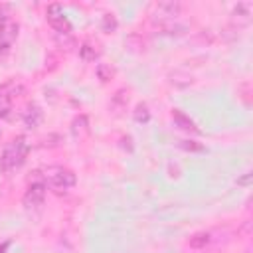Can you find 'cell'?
Listing matches in <instances>:
<instances>
[{"label":"cell","mask_w":253,"mask_h":253,"mask_svg":"<svg viewBox=\"0 0 253 253\" xmlns=\"http://www.w3.org/2000/svg\"><path fill=\"white\" fill-rule=\"evenodd\" d=\"M117 28H119V22H117L115 14H103V18H101V30L105 34H113V32H117Z\"/></svg>","instance_id":"9a60e30c"},{"label":"cell","mask_w":253,"mask_h":253,"mask_svg":"<svg viewBox=\"0 0 253 253\" xmlns=\"http://www.w3.org/2000/svg\"><path fill=\"white\" fill-rule=\"evenodd\" d=\"M79 55H81L83 61H95V59L101 55V49H99L97 42L87 40V42H83V43L79 45Z\"/></svg>","instance_id":"8fae6325"},{"label":"cell","mask_w":253,"mask_h":253,"mask_svg":"<svg viewBox=\"0 0 253 253\" xmlns=\"http://www.w3.org/2000/svg\"><path fill=\"white\" fill-rule=\"evenodd\" d=\"M172 121H174V125L180 130H186V132H192V134H200V128L196 126V123L186 113H182L180 109H174L172 111Z\"/></svg>","instance_id":"9c48e42d"},{"label":"cell","mask_w":253,"mask_h":253,"mask_svg":"<svg viewBox=\"0 0 253 253\" xmlns=\"http://www.w3.org/2000/svg\"><path fill=\"white\" fill-rule=\"evenodd\" d=\"M28 152H30V144H28L26 136L12 138L4 146V150H2V156H0V172L2 174H10V172L18 170L26 162Z\"/></svg>","instance_id":"6da1fadb"},{"label":"cell","mask_w":253,"mask_h":253,"mask_svg":"<svg viewBox=\"0 0 253 253\" xmlns=\"http://www.w3.org/2000/svg\"><path fill=\"white\" fill-rule=\"evenodd\" d=\"M10 53V43H0V59H4Z\"/></svg>","instance_id":"7402d4cb"},{"label":"cell","mask_w":253,"mask_h":253,"mask_svg":"<svg viewBox=\"0 0 253 253\" xmlns=\"http://www.w3.org/2000/svg\"><path fill=\"white\" fill-rule=\"evenodd\" d=\"M235 184L241 186V188H249V186L253 184V172H245V174H241V176L235 180Z\"/></svg>","instance_id":"ffe728a7"},{"label":"cell","mask_w":253,"mask_h":253,"mask_svg":"<svg viewBox=\"0 0 253 253\" xmlns=\"http://www.w3.org/2000/svg\"><path fill=\"white\" fill-rule=\"evenodd\" d=\"M180 12H182V4L176 2V0H170V2H158V4L154 6L152 16H154V20H158V24L162 26V24H166V22H174L176 16H180Z\"/></svg>","instance_id":"5b68a950"},{"label":"cell","mask_w":253,"mask_h":253,"mask_svg":"<svg viewBox=\"0 0 253 253\" xmlns=\"http://www.w3.org/2000/svg\"><path fill=\"white\" fill-rule=\"evenodd\" d=\"M0 136H2V128H0Z\"/></svg>","instance_id":"cb8c5ba5"},{"label":"cell","mask_w":253,"mask_h":253,"mask_svg":"<svg viewBox=\"0 0 253 253\" xmlns=\"http://www.w3.org/2000/svg\"><path fill=\"white\" fill-rule=\"evenodd\" d=\"M231 16H233V24L237 28H243L251 22V4L249 2H241L237 4L233 10H231Z\"/></svg>","instance_id":"30bf717a"},{"label":"cell","mask_w":253,"mask_h":253,"mask_svg":"<svg viewBox=\"0 0 253 253\" xmlns=\"http://www.w3.org/2000/svg\"><path fill=\"white\" fill-rule=\"evenodd\" d=\"M113 73H115V71H113L111 65H107V63H99V65H97V77H99L103 83H107V81L113 77Z\"/></svg>","instance_id":"ac0fdd59"},{"label":"cell","mask_w":253,"mask_h":253,"mask_svg":"<svg viewBox=\"0 0 253 253\" xmlns=\"http://www.w3.org/2000/svg\"><path fill=\"white\" fill-rule=\"evenodd\" d=\"M42 176H43L45 186L49 184L55 190H69L77 182L75 172L69 170V168H63V166H45L42 170Z\"/></svg>","instance_id":"7a4b0ae2"},{"label":"cell","mask_w":253,"mask_h":253,"mask_svg":"<svg viewBox=\"0 0 253 253\" xmlns=\"http://www.w3.org/2000/svg\"><path fill=\"white\" fill-rule=\"evenodd\" d=\"M121 146L132 150V138H130V136H123V138H121Z\"/></svg>","instance_id":"44dd1931"},{"label":"cell","mask_w":253,"mask_h":253,"mask_svg":"<svg viewBox=\"0 0 253 253\" xmlns=\"http://www.w3.org/2000/svg\"><path fill=\"white\" fill-rule=\"evenodd\" d=\"M22 87H16L14 81H8V83L0 85V117H8L10 115V111H12V97Z\"/></svg>","instance_id":"8992f818"},{"label":"cell","mask_w":253,"mask_h":253,"mask_svg":"<svg viewBox=\"0 0 253 253\" xmlns=\"http://www.w3.org/2000/svg\"><path fill=\"white\" fill-rule=\"evenodd\" d=\"M55 42H57L61 47H65V49H69V47H73V45H75V42H73L71 34H55Z\"/></svg>","instance_id":"d6986e66"},{"label":"cell","mask_w":253,"mask_h":253,"mask_svg":"<svg viewBox=\"0 0 253 253\" xmlns=\"http://www.w3.org/2000/svg\"><path fill=\"white\" fill-rule=\"evenodd\" d=\"M45 182H30L24 194V206L28 210H40L45 202Z\"/></svg>","instance_id":"277c9868"},{"label":"cell","mask_w":253,"mask_h":253,"mask_svg":"<svg viewBox=\"0 0 253 253\" xmlns=\"http://www.w3.org/2000/svg\"><path fill=\"white\" fill-rule=\"evenodd\" d=\"M45 20L53 28L55 34H71V22L65 18L61 4H49L45 8Z\"/></svg>","instance_id":"3957f363"},{"label":"cell","mask_w":253,"mask_h":253,"mask_svg":"<svg viewBox=\"0 0 253 253\" xmlns=\"http://www.w3.org/2000/svg\"><path fill=\"white\" fill-rule=\"evenodd\" d=\"M132 119L136 121V123H148L150 121V111H148V105L146 103H138L136 107H134V111H132Z\"/></svg>","instance_id":"5bb4252c"},{"label":"cell","mask_w":253,"mask_h":253,"mask_svg":"<svg viewBox=\"0 0 253 253\" xmlns=\"http://www.w3.org/2000/svg\"><path fill=\"white\" fill-rule=\"evenodd\" d=\"M42 119H43V111H42V107L36 105V103H30V105L24 109V113H22V121H24V125H26L28 128H38V126L42 125Z\"/></svg>","instance_id":"ba28073f"},{"label":"cell","mask_w":253,"mask_h":253,"mask_svg":"<svg viewBox=\"0 0 253 253\" xmlns=\"http://www.w3.org/2000/svg\"><path fill=\"white\" fill-rule=\"evenodd\" d=\"M71 132H73V136L79 138V140L89 134V119H87V115H77V117L73 119V123H71Z\"/></svg>","instance_id":"7c38bea8"},{"label":"cell","mask_w":253,"mask_h":253,"mask_svg":"<svg viewBox=\"0 0 253 253\" xmlns=\"http://www.w3.org/2000/svg\"><path fill=\"white\" fill-rule=\"evenodd\" d=\"M178 146L186 152H204V144L202 142H196V140H178Z\"/></svg>","instance_id":"e0dca14e"},{"label":"cell","mask_w":253,"mask_h":253,"mask_svg":"<svg viewBox=\"0 0 253 253\" xmlns=\"http://www.w3.org/2000/svg\"><path fill=\"white\" fill-rule=\"evenodd\" d=\"M210 241H211L210 233H208V231H200V233H194V235L190 237L188 245H190L192 249H204V247H206Z\"/></svg>","instance_id":"4fadbf2b"},{"label":"cell","mask_w":253,"mask_h":253,"mask_svg":"<svg viewBox=\"0 0 253 253\" xmlns=\"http://www.w3.org/2000/svg\"><path fill=\"white\" fill-rule=\"evenodd\" d=\"M8 241H4V243H0V253H6V249H8Z\"/></svg>","instance_id":"603a6c76"},{"label":"cell","mask_w":253,"mask_h":253,"mask_svg":"<svg viewBox=\"0 0 253 253\" xmlns=\"http://www.w3.org/2000/svg\"><path fill=\"white\" fill-rule=\"evenodd\" d=\"M16 36H18V24L8 14H0V43L12 45Z\"/></svg>","instance_id":"52a82bcc"},{"label":"cell","mask_w":253,"mask_h":253,"mask_svg":"<svg viewBox=\"0 0 253 253\" xmlns=\"http://www.w3.org/2000/svg\"><path fill=\"white\" fill-rule=\"evenodd\" d=\"M126 103H128V93H126L125 89H119V91L113 95V99H111V107L117 109V111L126 109Z\"/></svg>","instance_id":"2e32d148"}]
</instances>
